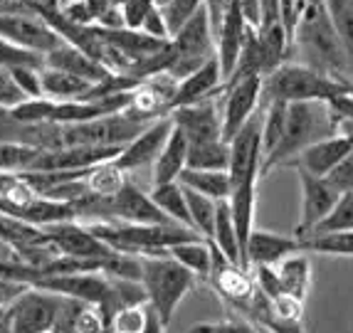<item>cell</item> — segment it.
I'll return each mask as SVG.
<instances>
[{
	"instance_id": "6da1fadb",
	"label": "cell",
	"mask_w": 353,
	"mask_h": 333,
	"mask_svg": "<svg viewBox=\"0 0 353 333\" xmlns=\"http://www.w3.org/2000/svg\"><path fill=\"white\" fill-rule=\"evenodd\" d=\"M292 54H296V62L314 67V70L324 72L329 77L351 79L348 54L343 50L341 37L336 35L324 0L321 3H309L306 0L304 10L299 15V23L294 28Z\"/></svg>"
},
{
	"instance_id": "7a4b0ae2",
	"label": "cell",
	"mask_w": 353,
	"mask_h": 333,
	"mask_svg": "<svg viewBox=\"0 0 353 333\" xmlns=\"http://www.w3.org/2000/svg\"><path fill=\"white\" fill-rule=\"evenodd\" d=\"M339 134V114L331 101H292L287 111V129L274 153L262 161V176L272 168L289 165L304 148Z\"/></svg>"
},
{
	"instance_id": "3957f363",
	"label": "cell",
	"mask_w": 353,
	"mask_h": 333,
	"mask_svg": "<svg viewBox=\"0 0 353 333\" xmlns=\"http://www.w3.org/2000/svg\"><path fill=\"white\" fill-rule=\"evenodd\" d=\"M92 232L104 240L106 245L117 252L126 254H168L173 245L198 240L201 234L195 230L178 225V222H119V220H82Z\"/></svg>"
},
{
	"instance_id": "277c9868",
	"label": "cell",
	"mask_w": 353,
	"mask_h": 333,
	"mask_svg": "<svg viewBox=\"0 0 353 333\" xmlns=\"http://www.w3.org/2000/svg\"><path fill=\"white\" fill-rule=\"evenodd\" d=\"M348 94L346 79H336L301 62H284L282 67L265 77L262 104L270 101H334Z\"/></svg>"
},
{
	"instance_id": "5b68a950",
	"label": "cell",
	"mask_w": 353,
	"mask_h": 333,
	"mask_svg": "<svg viewBox=\"0 0 353 333\" xmlns=\"http://www.w3.org/2000/svg\"><path fill=\"white\" fill-rule=\"evenodd\" d=\"M141 281L148 294V306L165 328L171 326L181 301L198 287V276L185 269L171 254H143Z\"/></svg>"
},
{
	"instance_id": "8992f818",
	"label": "cell",
	"mask_w": 353,
	"mask_h": 333,
	"mask_svg": "<svg viewBox=\"0 0 353 333\" xmlns=\"http://www.w3.org/2000/svg\"><path fill=\"white\" fill-rule=\"evenodd\" d=\"M146 119H139L129 109L106 114L99 119L77 123H59V148L62 146H126L146 129Z\"/></svg>"
},
{
	"instance_id": "52a82bcc",
	"label": "cell",
	"mask_w": 353,
	"mask_h": 333,
	"mask_svg": "<svg viewBox=\"0 0 353 333\" xmlns=\"http://www.w3.org/2000/svg\"><path fill=\"white\" fill-rule=\"evenodd\" d=\"M168 47H171V62L165 74H171L178 82L218 57V42L205 10H198L183 28H178Z\"/></svg>"
},
{
	"instance_id": "ba28073f",
	"label": "cell",
	"mask_w": 353,
	"mask_h": 333,
	"mask_svg": "<svg viewBox=\"0 0 353 333\" xmlns=\"http://www.w3.org/2000/svg\"><path fill=\"white\" fill-rule=\"evenodd\" d=\"M62 294L40 287H28L6 306L3 321L8 333H52Z\"/></svg>"
},
{
	"instance_id": "9c48e42d",
	"label": "cell",
	"mask_w": 353,
	"mask_h": 333,
	"mask_svg": "<svg viewBox=\"0 0 353 333\" xmlns=\"http://www.w3.org/2000/svg\"><path fill=\"white\" fill-rule=\"evenodd\" d=\"M0 37L23 47V50L40 54H48L50 50L65 42V37L59 35L40 12L28 10V8L0 10Z\"/></svg>"
},
{
	"instance_id": "30bf717a",
	"label": "cell",
	"mask_w": 353,
	"mask_h": 333,
	"mask_svg": "<svg viewBox=\"0 0 353 333\" xmlns=\"http://www.w3.org/2000/svg\"><path fill=\"white\" fill-rule=\"evenodd\" d=\"M208 281L220 294V299H223L225 304L232 306L235 311H240L242 316L248 314L254 296L259 294V287L257 281H254L252 272L248 267H242V264L230 262L215 245H212V272Z\"/></svg>"
},
{
	"instance_id": "8fae6325",
	"label": "cell",
	"mask_w": 353,
	"mask_h": 333,
	"mask_svg": "<svg viewBox=\"0 0 353 333\" xmlns=\"http://www.w3.org/2000/svg\"><path fill=\"white\" fill-rule=\"evenodd\" d=\"M262 82L265 77L252 74V77H242L237 82L225 84L223 89V136L225 141H232L240 129L250 119L259 111L262 104Z\"/></svg>"
},
{
	"instance_id": "7c38bea8",
	"label": "cell",
	"mask_w": 353,
	"mask_h": 333,
	"mask_svg": "<svg viewBox=\"0 0 353 333\" xmlns=\"http://www.w3.org/2000/svg\"><path fill=\"white\" fill-rule=\"evenodd\" d=\"M45 234L50 237L57 252L62 257H74V259H104L112 257V247L104 240H99L92 230L84 225L82 220H62L45 225Z\"/></svg>"
},
{
	"instance_id": "4fadbf2b",
	"label": "cell",
	"mask_w": 353,
	"mask_h": 333,
	"mask_svg": "<svg viewBox=\"0 0 353 333\" xmlns=\"http://www.w3.org/2000/svg\"><path fill=\"white\" fill-rule=\"evenodd\" d=\"M296 176H299V188H301V208H299V222H296L294 234L299 240H304V237H309L314 232V228H316L319 222L334 210L336 200H339L341 193L321 176H312V173H306L301 168H296Z\"/></svg>"
},
{
	"instance_id": "5bb4252c",
	"label": "cell",
	"mask_w": 353,
	"mask_h": 333,
	"mask_svg": "<svg viewBox=\"0 0 353 333\" xmlns=\"http://www.w3.org/2000/svg\"><path fill=\"white\" fill-rule=\"evenodd\" d=\"M32 287L79 299V301L97 304L99 309H104L106 301H109V294H112V276L104 274V272H67V274L42 276Z\"/></svg>"
},
{
	"instance_id": "9a60e30c",
	"label": "cell",
	"mask_w": 353,
	"mask_h": 333,
	"mask_svg": "<svg viewBox=\"0 0 353 333\" xmlns=\"http://www.w3.org/2000/svg\"><path fill=\"white\" fill-rule=\"evenodd\" d=\"M173 126H176V123H173L171 114H163V117L153 119L146 129L136 136L134 141H129V143L121 148V153L114 158L117 165L124 168L126 173H136V170L146 168V165H153L156 158L161 156V151H163Z\"/></svg>"
},
{
	"instance_id": "2e32d148",
	"label": "cell",
	"mask_w": 353,
	"mask_h": 333,
	"mask_svg": "<svg viewBox=\"0 0 353 333\" xmlns=\"http://www.w3.org/2000/svg\"><path fill=\"white\" fill-rule=\"evenodd\" d=\"M173 123L188 136V143H203V141H218L223 136V106L215 97L195 101L188 106H178L171 111Z\"/></svg>"
},
{
	"instance_id": "e0dca14e",
	"label": "cell",
	"mask_w": 353,
	"mask_h": 333,
	"mask_svg": "<svg viewBox=\"0 0 353 333\" xmlns=\"http://www.w3.org/2000/svg\"><path fill=\"white\" fill-rule=\"evenodd\" d=\"M351 151H353V141L343 134H334L329 139H321L316 143H312L309 148H304L289 165L306 170L312 176L326 178Z\"/></svg>"
},
{
	"instance_id": "ac0fdd59",
	"label": "cell",
	"mask_w": 353,
	"mask_h": 333,
	"mask_svg": "<svg viewBox=\"0 0 353 333\" xmlns=\"http://www.w3.org/2000/svg\"><path fill=\"white\" fill-rule=\"evenodd\" d=\"M45 65L72 72V74H79L94 84H101L114 77V72L106 70L99 59H94L89 52H84L82 47L72 45V42H67V40L45 54Z\"/></svg>"
},
{
	"instance_id": "d6986e66",
	"label": "cell",
	"mask_w": 353,
	"mask_h": 333,
	"mask_svg": "<svg viewBox=\"0 0 353 333\" xmlns=\"http://www.w3.org/2000/svg\"><path fill=\"white\" fill-rule=\"evenodd\" d=\"M225 89V74L220 70L218 57L210 59L208 65H203L198 72H193L190 77L181 79L176 89V97L171 101V111L178 109V106H188L195 104V101L210 99V97H218Z\"/></svg>"
},
{
	"instance_id": "ffe728a7",
	"label": "cell",
	"mask_w": 353,
	"mask_h": 333,
	"mask_svg": "<svg viewBox=\"0 0 353 333\" xmlns=\"http://www.w3.org/2000/svg\"><path fill=\"white\" fill-rule=\"evenodd\" d=\"M301 240L299 237H289V234L279 232H267V230H254L250 234L248 245V269L257 267V264H267V267H277L282 259H287L289 254L301 252Z\"/></svg>"
},
{
	"instance_id": "44dd1931",
	"label": "cell",
	"mask_w": 353,
	"mask_h": 333,
	"mask_svg": "<svg viewBox=\"0 0 353 333\" xmlns=\"http://www.w3.org/2000/svg\"><path fill=\"white\" fill-rule=\"evenodd\" d=\"M248 28L250 25H248V20H245V15H242L240 0H232L230 15L218 35V62L225 74V82L230 79V74H232V70H235V65H237V59H240Z\"/></svg>"
},
{
	"instance_id": "7402d4cb",
	"label": "cell",
	"mask_w": 353,
	"mask_h": 333,
	"mask_svg": "<svg viewBox=\"0 0 353 333\" xmlns=\"http://www.w3.org/2000/svg\"><path fill=\"white\" fill-rule=\"evenodd\" d=\"M97 84L57 67H42V94L52 101H84L94 99Z\"/></svg>"
},
{
	"instance_id": "603a6c76",
	"label": "cell",
	"mask_w": 353,
	"mask_h": 333,
	"mask_svg": "<svg viewBox=\"0 0 353 333\" xmlns=\"http://www.w3.org/2000/svg\"><path fill=\"white\" fill-rule=\"evenodd\" d=\"M188 151H190L188 136L183 134L178 126H173L163 151H161V156L153 163V185L178 181L183 170L188 168Z\"/></svg>"
},
{
	"instance_id": "cb8c5ba5",
	"label": "cell",
	"mask_w": 353,
	"mask_h": 333,
	"mask_svg": "<svg viewBox=\"0 0 353 333\" xmlns=\"http://www.w3.org/2000/svg\"><path fill=\"white\" fill-rule=\"evenodd\" d=\"M277 274L279 281H282L284 294L304 301L309 289H312V262L306 257V252H294L287 259H282L277 264Z\"/></svg>"
},
{
	"instance_id": "d4e9b609",
	"label": "cell",
	"mask_w": 353,
	"mask_h": 333,
	"mask_svg": "<svg viewBox=\"0 0 353 333\" xmlns=\"http://www.w3.org/2000/svg\"><path fill=\"white\" fill-rule=\"evenodd\" d=\"M84 183H87L92 198H114L129 183V173L124 168H119L117 161H104V163H97L87 170Z\"/></svg>"
},
{
	"instance_id": "484cf974",
	"label": "cell",
	"mask_w": 353,
	"mask_h": 333,
	"mask_svg": "<svg viewBox=\"0 0 353 333\" xmlns=\"http://www.w3.org/2000/svg\"><path fill=\"white\" fill-rule=\"evenodd\" d=\"M178 183L190 190L208 195L212 200H228L232 183H230L228 170H198V168H185L178 178Z\"/></svg>"
},
{
	"instance_id": "4316f807",
	"label": "cell",
	"mask_w": 353,
	"mask_h": 333,
	"mask_svg": "<svg viewBox=\"0 0 353 333\" xmlns=\"http://www.w3.org/2000/svg\"><path fill=\"white\" fill-rule=\"evenodd\" d=\"M176 262H181L185 269H190L198 279H210V272H212V242L203 240H188V242H181V245H173L168 250Z\"/></svg>"
},
{
	"instance_id": "83f0119b",
	"label": "cell",
	"mask_w": 353,
	"mask_h": 333,
	"mask_svg": "<svg viewBox=\"0 0 353 333\" xmlns=\"http://www.w3.org/2000/svg\"><path fill=\"white\" fill-rule=\"evenodd\" d=\"M151 198L173 222L185 225V228L193 230V220H190V210H188V198H185V188H183L181 183L173 181V183L153 185Z\"/></svg>"
},
{
	"instance_id": "f1b7e54d",
	"label": "cell",
	"mask_w": 353,
	"mask_h": 333,
	"mask_svg": "<svg viewBox=\"0 0 353 333\" xmlns=\"http://www.w3.org/2000/svg\"><path fill=\"white\" fill-rule=\"evenodd\" d=\"M212 245L223 252L230 262L242 264V247H240V234H237L235 217H232V208L228 200H220L218 205V220H215V234H212ZM245 267V264H242Z\"/></svg>"
},
{
	"instance_id": "f546056e",
	"label": "cell",
	"mask_w": 353,
	"mask_h": 333,
	"mask_svg": "<svg viewBox=\"0 0 353 333\" xmlns=\"http://www.w3.org/2000/svg\"><path fill=\"white\" fill-rule=\"evenodd\" d=\"M185 198H188V210H190V220H193V230L201 234L203 240L212 242L220 200H212V198H208V195L198 193V190H190V188H185Z\"/></svg>"
},
{
	"instance_id": "4dcf8cb0",
	"label": "cell",
	"mask_w": 353,
	"mask_h": 333,
	"mask_svg": "<svg viewBox=\"0 0 353 333\" xmlns=\"http://www.w3.org/2000/svg\"><path fill=\"white\" fill-rule=\"evenodd\" d=\"M188 168L198 170H228L230 168V143L225 139L190 143Z\"/></svg>"
},
{
	"instance_id": "1f68e13d",
	"label": "cell",
	"mask_w": 353,
	"mask_h": 333,
	"mask_svg": "<svg viewBox=\"0 0 353 333\" xmlns=\"http://www.w3.org/2000/svg\"><path fill=\"white\" fill-rule=\"evenodd\" d=\"M262 151L265 158L270 153H274V148L279 146V141L287 129V101H270V104H262Z\"/></svg>"
},
{
	"instance_id": "d6a6232c",
	"label": "cell",
	"mask_w": 353,
	"mask_h": 333,
	"mask_svg": "<svg viewBox=\"0 0 353 333\" xmlns=\"http://www.w3.org/2000/svg\"><path fill=\"white\" fill-rule=\"evenodd\" d=\"M329 18L334 23L336 35L341 37L343 50L348 54L351 65V82H353V0H324Z\"/></svg>"
},
{
	"instance_id": "836d02e7",
	"label": "cell",
	"mask_w": 353,
	"mask_h": 333,
	"mask_svg": "<svg viewBox=\"0 0 353 333\" xmlns=\"http://www.w3.org/2000/svg\"><path fill=\"white\" fill-rule=\"evenodd\" d=\"M351 230H353V190H351V193L339 195V200H336V205H334V210H331L324 220L319 222L309 237H314V234L351 232Z\"/></svg>"
},
{
	"instance_id": "e575fe53",
	"label": "cell",
	"mask_w": 353,
	"mask_h": 333,
	"mask_svg": "<svg viewBox=\"0 0 353 333\" xmlns=\"http://www.w3.org/2000/svg\"><path fill=\"white\" fill-rule=\"evenodd\" d=\"M301 247H304V252H316V254H329V257H353V230L351 232L304 237Z\"/></svg>"
},
{
	"instance_id": "d590c367",
	"label": "cell",
	"mask_w": 353,
	"mask_h": 333,
	"mask_svg": "<svg viewBox=\"0 0 353 333\" xmlns=\"http://www.w3.org/2000/svg\"><path fill=\"white\" fill-rule=\"evenodd\" d=\"M148 316H151V306L148 304L119 309L117 314L112 316L109 333H143L146 331Z\"/></svg>"
},
{
	"instance_id": "8d00e7d4",
	"label": "cell",
	"mask_w": 353,
	"mask_h": 333,
	"mask_svg": "<svg viewBox=\"0 0 353 333\" xmlns=\"http://www.w3.org/2000/svg\"><path fill=\"white\" fill-rule=\"evenodd\" d=\"M12 79L28 94V99H42V67L37 65H15L10 67Z\"/></svg>"
},
{
	"instance_id": "74e56055",
	"label": "cell",
	"mask_w": 353,
	"mask_h": 333,
	"mask_svg": "<svg viewBox=\"0 0 353 333\" xmlns=\"http://www.w3.org/2000/svg\"><path fill=\"white\" fill-rule=\"evenodd\" d=\"M203 3L205 0H168L165 6H161L165 12V18H168V25H171V35L178 28H183V25L188 23L195 12L203 10Z\"/></svg>"
},
{
	"instance_id": "f35d334b",
	"label": "cell",
	"mask_w": 353,
	"mask_h": 333,
	"mask_svg": "<svg viewBox=\"0 0 353 333\" xmlns=\"http://www.w3.org/2000/svg\"><path fill=\"white\" fill-rule=\"evenodd\" d=\"M0 65H8V67H15V65L45 67V54L30 52V50H23V47L12 45V42H8V40H3V37H0Z\"/></svg>"
},
{
	"instance_id": "ab89813d",
	"label": "cell",
	"mask_w": 353,
	"mask_h": 333,
	"mask_svg": "<svg viewBox=\"0 0 353 333\" xmlns=\"http://www.w3.org/2000/svg\"><path fill=\"white\" fill-rule=\"evenodd\" d=\"M188 333H270L257 323L248 321V319H228V321L218 323H195Z\"/></svg>"
},
{
	"instance_id": "60d3db41",
	"label": "cell",
	"mask_w": 353,
	"mask_h": 333,
	"mask_svg": "<svg viewBox=\"0 0 353 333\" xmlns=\"http://www.w3.org/2000/svg\"><path fill=\"white\" fill-rule=\"evenodd\" d=\"M84 306H87V301H79V299H72V296H62L52 333H74L77 319H79Z\"/></svg>"
},
{
	"instance_id": "b9f144b4",
	"label": "cell",
	"mask_w": 353,
	"mask_h": 333,
	"mask_svg": "<svg viewBox=\"0 0 353 333\" xmlns=\"http://www.w3.org/2000/svg\"><path fill=\"white\" fill-rule=\"evenodd\" d=\"M28 101V94L18 87V82L12 79V72L8 65H0V106L6 109H15L18 104Z\"/></svg>"
},
{
	"instance_id": "7bdbcfd3",
	"label": "cell",
	"mask_w": 353,
	"mask_h": 333,
	"mask_svg": "<svg viewBox=\"0 0 353 333\" xmlns=\"http://www.w3.org/2000/svg\"><path fill=\"white\" fill-rule=\"evenodd\" d=\"M159 6L156 0H126L121 6V15H124V25L129 30H141L146 23L148 12Z\"/></svg>"
},
{
	"instance_id": "ee69618b",
	"label": "cell",
	"mask_w": 353,
	"mask_h": 333,
	"mask_svg": "<svg viewBox=\"0 0 353 333\" xmlns=\"http://www.w3.org/2000/svg\"><path fill=\"white\" fill-rule=\"evenodd\" d=\"M326 181H329L339 193H351L353 190V151L331 170L329 176H326Z\"/></svg>"
},
{
	"instance_id": "f6af8a7d",
	"label": "cell",
	"mask_w": 353,
	"mask_h": 333,
	"mask_svg": "<svg viewBox=\"0 0 353 333\" xmlns=\"http://www.w3.org/2000/svg\"><path fill=\"white\" fill-rule=\"evenodd\" d=\"M141 30L146 32V35L156 37V40H163V42H168L173 37L171 25H168V18H165V12L161 6H156L151 12H148V18H146V23H143Z\"/></svg>"
},
{
	"instance_id": "bcb514c9",
	"label": "cell",
	"mask_w": 353,
	"mask_h": 333,
	"mask_svg": "<svg viewBox=\"0 0 353 333\" xmlns=\"http://www.w3.org/2000/svg\"><path fill=\"white\" fill-rule=\"evenodd\" d=\"M230 8H232V0H205V3H203V10H205L208 20H210L215 42H218L220 30H223L225 20H228V15H230Z\"/></svg>"
},
{
	"instance_id": "7dc6e473",
	"label": "cell",
	"mask_w": 353,
	"mask_h": 333,
	"mask_svg": "<svg viewBox=\"0 0 353 333\" xmlns=\"http://www.w3.org/2000/svg\"><path fill=\"white\" fill-rule=\"evenodd\" d=\"M242 15L248 20V25H254L259 28L262 25V18H265V10H262V0H240Z\"/></svg>"
},
{
	"instance_id": "c3c4849f",
	"label": "cell",
	"mask_w": 353,
	"mask_h": 333,
	"mask_svg": "<svg viewBox=\"0 0 353 333\" xmlns=\"http://www.w3.org/2000/svg\"><path fill=\"white\" fill-rule=\"evenodd\" d=\"M331 106H334L336 114L353 119V97L351 94H341V97H336V99L331 101Z\"/></svg>"
},
{
	"instance_id": "681fc988",
	"label": "cell",
	"mask_w": 353,
	"mask_h": 333,
	"mask_svg": "<svg viewBox=\"0 0 353 333\" xmlns=\"http://www.w3.org/2000/svg\"><path fill=\"white\" fill-rule=\"evenodd\" d=\"M18 183V173H8V170H0V198L10 193V188Z\"/></svg>"
},
{
	"instance_id": "f907efd6",
	"label": "cell",
	"mask_w": 353,
	"mask_h": 333,
	"mask_svg": "<svg viewBox=\"0 0 353 333\" xmlns=\"http://www.w3.org/2000/svg\"><path fill=\"white\" fill-rule=\"evenodd\" d=\"M143 333H165V326L161 323V319L156 314H153L151 309V316H148V323H146V331Z\"/></svg>"
},
{
	"instance_id": "816d5d0a",
	"label": "cell",
	"mask_w": 353,
	"mask_h": 333,
	"mask_svg": "<svg viewBox=\"0 0 353 333\" xmlns=\"http://www.w3.org/2000/svg\"><path fill=\"white\" fill-rule=\"evenodd\" d=\"M346 87H348V94L353 97V82H351V79H346Z\"/></svg>"
},
{
	"instance_id": "f5cc1de1",
	"label": "cell",
	"mask_w": 353,
	"mask_h": 333,
	"mask_svg": "<svg viewBox=\"0 0 353 333\" xmlns=\"http://www.w3.org/2000/svg\"><path fill=\"white\" fill-rule=\"evenodd\" d=\"M0 333H8V328H6V321L0 319Z\"/></svg>"
},
{
	"instance_id": "db71d44e",
	"label": "cell",
	"mask_w": 353,
	"mask_h": 333,
	"mask_svg": "<svg viewBox=\"0 0 353 333\" xmlns=\"http://www.w3.org/2000/svg\"><path fill=\"white\" fill-rule=\"evenodd\" d=\"M156 3H159V6H165V3H168V0H156Z\"/></svg>"
},
{
	"instance_id": "11a10c76",
	"label": "cell",
	"mask_w": 353,
	"mask_h": 333,
	"mask_svg": "<svg viewBox=\"0 0 353 333\" xmlns=\"http://www.w3.org/2000/svg\"><path fill=\"white\" fill-rule=\"evenodd\" d=\"M309 3H321V0H309Z\"/></svg>"
},
{
	"instance_id": "9f6ffc18",
	"label": "cell",
	"mask_w": 353,
	"mask_h": 333,
	"mask_svg": "<svg viewBox=\"0 0 353 333\" xmlns=\"http://www.w3.org/2000/svg\"><path fill=\"white\" fill-rule=\"evenodd\" d=\"M20 3H23V0H20ZM23 6H25V3H23Z\"/></svg>"
}]
</instances>
